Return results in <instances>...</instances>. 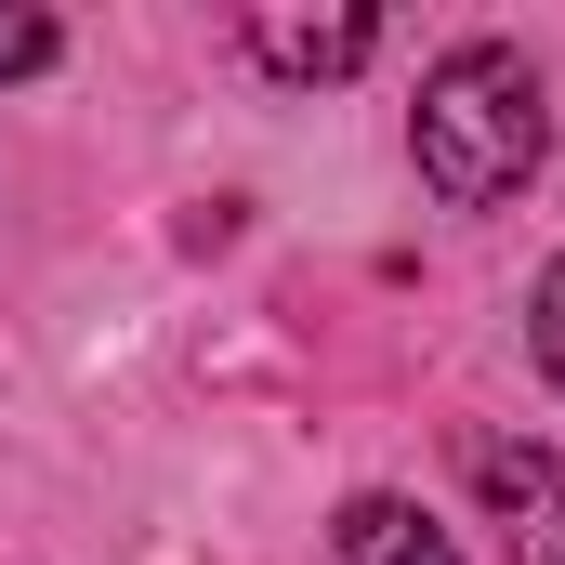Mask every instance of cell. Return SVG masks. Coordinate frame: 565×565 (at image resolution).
<instances>
[{
  "mask_svg": "<svg viewBox=\"0 0 565 565\" xmlns=\"http://www.w3.org/2000/svg\"><path fill=\"white\" fill-rule=\"evenodd\" d=\"M408 158L447 211H500L540 184L553 158V106H540V66L513 40H460L447 66L422 79V119H408Z\"/></svg>",
  "mask_w": 565,
  "mask_h": 565,
  "instance_id": "1",
  "label": "cell"
},
{
  "mask_svg": "<svg viewBox=\"0 0 565 565\" xmlns=\"http://www.w3.org/2000/svg\"><path fill=\"white\" fill-rule=\"evenodd\" d=\"M237 53L250 66H277V79H355L369 53H382V13H237Z\"/></svg>",
  "mask_w": 565,
  "mask_h": 565,
  "instance_id": "3",
  "label": "cell"
},
{
  "mask_svg": "<svg viewBox=\"0 0 565 565\" xmlns=\"http://www.w3.org/2000/svg\"><path fill=\"white\" fill-rule=\"evenodd\" d=\"M526 342H540V369H553V395H565V264L540 277V302H526Z\"/></svg>",
  "mask_w": 565,
  "mask_h": 565,
  "instance_id": "6",
  "label": "cell"
},
{
  "mask_svg": "<svg viewBox=\"0 0 565 565\" xmlns=\"http://www.w3.org/2000/svg\"><path fill=\"white\" fill-rule=\"evenodd\" d=\"M53 53H66V26H53V13H26V0H0V79H40Z\"/></svg>",
  "mask_w": 565,
  "mask_h": 565,
  "instance_id": "5",
  "label": "cell"
},
{
  "mask_svg": "<svg viewBox=\"0 0 565 565\" xmlns=\"http://www.w3.org/2000/svg\"><path fill=\"white\" fill-rule=\"evenodd\" d=\"M342 565H460V540L434 526L422 500H395V487H369V500H342Z\"/></svg>",
  "mask_w": 565,
  "mask_h": 565,
  "instance_id": "4",
  "label": "cell"
},
{
  "mask_svg": "<svg viewBox=\"0 0 565 565\" xmlns=\"http://www.w3.org/2000/svg\"><path fill=\"white\" fill-rule=\"evenodd\" d=\"M473 487L500 500V526H513V565H565V460L513 447V434H473Z\"/></svg>",
  "mask_w": 565,
  "mask_h": 565,
  "instance_id": "2",
  "label": "cell"
}]
</instances>
